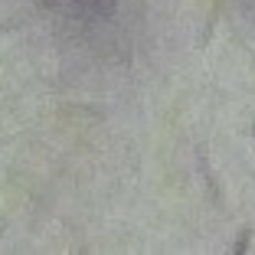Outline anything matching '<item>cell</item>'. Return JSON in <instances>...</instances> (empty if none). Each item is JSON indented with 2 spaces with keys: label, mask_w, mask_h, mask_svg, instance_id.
I'll list each match as a JSON object with an SVG mask.
<instances>
[{
  "label": "cell",
  "mask_w": 255,
  "mask_h": 255,
  "mask_svg": "<svg viewBox=\"0 0 255 255\" xmlns=\"http://www.w3.org/2000/svg\"><path fill=\"white\" fill-rule=\"evenodd\" d=\"M249 239H252V229H249V226H242V229H239V239H236V246L229 249V252H233V255H246L249 252Z\"/></svg>",
  "instance_id": "1"
},
{
  "label": "cell",
  "mask_w": 255,
  "mask_h": 255,
  "mask_svg": "<svg viewBox=\"0 0 255 255\" xmlns=\"http://www.w3.org/2000/svg\"><path fill=\"white\" fill-rule=\"evenodd\" d=\"M252 141H255V125H252Z\"/></svg>",
  "instance_id": "2"
}]
</instances>
